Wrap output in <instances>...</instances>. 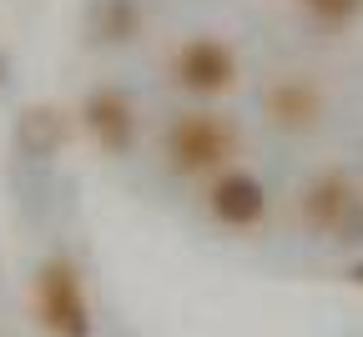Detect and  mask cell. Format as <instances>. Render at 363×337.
<instances>
[{
    "mask_svg": "<svg viewBox=\"0 0 363 337\" xmlns=\"http://www.w3.org/2000/svg\"><path fill=\"white\" fill-rule=\"evenodd\" d=\"M238 156V126L217 111H187L167 131V161L182 176H217Z\"/></svg>",
    "mask_w": 363,
    "mask_h": 337,
    "instance_id": "6da1fadb",
    "label": "cell"
},
{
    "mask_svg": "<svg viewBox=\"0 0 363 337\" xmlns=\"http://www.w3.org/2000/svg\"><path fill=\"white\" fill-rule=\"evenodd\" d=\"M35 312H40V322H45L51 337H91V302H86L76 262H66V257L40 262V272H35Z\"/></svg>",
    "mask_w": 363,
    "mask_h": 337,
    "instance_id": "7a4b0ae2",
    "label": "cell"
},
{
    "mask_svg": "<svg viewBox=\"0 0 363 337\" xmlns=\"http://www.w3.org/2000/svg\"><path fill=\"white\" fill-rule=\"evenodd\" d=\"M172 76L192 96H222L238 81V56H233V45L217 40V35H192V40H182V51L172 61Z\"/></svg>",
    "mask_w": 363,
    "mask_h": 337,
    "instance_id": "3957f363",
    "label": "cell"
},
{
    "mask_svg": "<svg viewBox=\"0 0 363 337\" xmlns=\"http://www.w3.org/2000/svg\"><path fill=\"white\" fill-rule=\"evenodd\" d=\"M207 212H212L222 227L247 232V227H257V222L267 217V186H262L252 171H242V166H227V171H217L212 186H207Z\"/></svg>",
    "mask_w": 363,
    "mask_h": 337,
    "instance_id": "277c9868",
    "label": "cell"
},
{
    "mask_svg": "<svg viewBox=\"0 0 363 337\" xmlns=\"http://www.w3.org/2000/svg\"><path fill=\"white\" fill-rule=\"evenodd\" d=\"M353 207H358V191H353V181H348L343 171H318V176L303 186V202H298L303 227L318 232V236L343 232L348 217H353Z\"/></svg>",
    "mask_w": 363,
    "mask_h": 337,
    "instance_id": "5b68a950",
    "label": "cell"
},
{
    "mask_svg": "<svg viewBox=\"0 0 363 337\" xmlns=\"http://www.w3.org/2000/svg\"><path fill=\"white\" fill-rule=\"evenodd\" d=\"M81 121H86L91 141H96L101 152H111V156H121V152L136 147V111H131L126 96L111 91V86H101V91H91V96H86Z\"/></svg>",
    "mask_w": 363,
    "mask_h": 337,
    "instance_id": "8992f818",
    "label": "cell"
},
{
    "mask_svg": "<svg viewBox=\"0 0 363 337\" xmlns=\"http://www.w3.org/2000/svg\"><path fill=\"white\" fill-rule=\"evenodd\" d=\"M262 106H267L272 126H283V131H308V126H318V116H323V91H318L313 81H303V76H283V81L267 86Z\"/></svg>",
    "mask_w": 363,
    "mask_h": 337,
    "instance_id": "52a82bcc",
    "label": "cell"
},
{
    "mask_svg": "<svg viewBox=\"0 0 363 337\" xmlns=\"http://www.w3.org/2000/svg\"><path fill=\"white\" fill-rule=\"evenodd\" d=\"M16 136H21V147H26L30 156H51V152L61 147V136H66V116H61L56 106H26Z\"/></svg>",
    "mask_w": 363,
    "mask_h": 337,
    "instance_id": "ba28073f",
    "label": "cell"
},
{
    "mask_svg": "<svg viewBox=\"0 0 363 337\" xmlns=\"http://www.w3.org/2000/svg\"><path fill=\"white\" fill-rule=\"evenodd\" d=\"M308 6V16L318 21V25H348V21H358V11H363V0H303Z\"/></svg>",
    "mask_w": 363,
    "mask_h": 337,
    "instance_id": "9c48e42d",
    "label": "cell"
},
{
    "mask_svg": "<svg viewBox=\"0 0 363 337\" xmlns=\"http://www.w3.org/2000/svg\"><path fill=\"white\" fill-rule=\"evenodd\" d=\"M101 35L106 40H131L136 35V6L131 0H111V6L101 11Z\"/></svg>",
    "mask_w": 363,
    "mask_h": 337,
    "instance_id": "30bf717a",
    "label": "cell"
},
{
    "mask_svg": "<svg viewBox=\"0 0 363 337\" xmlns=\"http://www.w3.org/2000/svg\"><path fill=\"white\" fill-rule=\"evenodd\" d=\"M348 282H353V287H358V292H363V257H358V262L348 267Z\"/></svg>",
    "mask_w": 363,
    "mask_h": 337,
    "instance_id": "8fae6325",
    "label": "cell"
},
{
    "mask_svg": "<svg viewBox=\"0 0 363 337\" xmlns=\"http://www.w3.org/2000/svg\"><path fill=\"white\" fill-rule=\"evenodd\" d=\"M0 81H6V56H0Z\"/></svg>",
    "mask_w": 363,
    "mask_h": 337,
    "instance_id": "7c38bea8",
    "label": "cell"
}]
</instances>
